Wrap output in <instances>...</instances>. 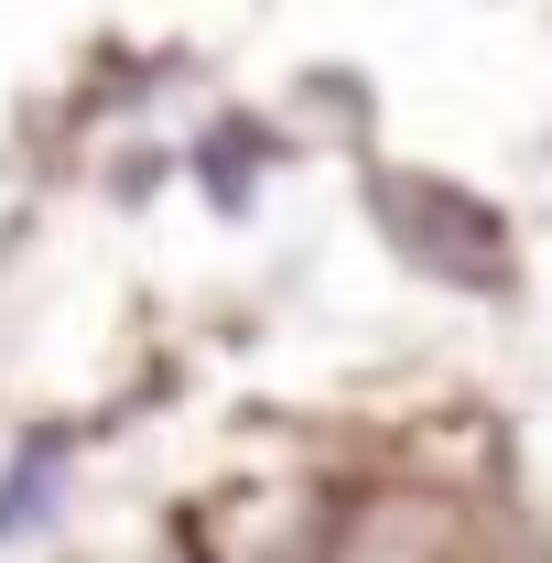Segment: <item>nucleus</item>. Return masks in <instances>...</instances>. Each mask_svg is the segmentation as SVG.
Returning a JSON list of instances; mask_svg holds the SVG:
<instances>
[{
	"label": "nucleus",
	"instance_id": "nucleus-1",
	"mask_svg": "<svg viewBox=\"0 0 552 563\" xmlns=\"http://www.w3.org/2000/svg\"><path fill=\"white\" fill-rule=\"evenodd\" d=\"M368 207H379V239L433 282H466V292H509L520 261H509V217L444 185V174H368Z\"/></svg>",
	"mask_w": 552,
	"mask_h": 563
},
{
	"label": "nucleus",
	"instance_id": "nucleus-2",
	"mask_svg": "<svg viewBox=\"0 0 552 563\" xmlns=\"http://www.w3.org/2000/svg\"><path fill=\"white\" fill-rule=\"evenodd\" d=\"M325 563H477V553H466V520H455L444 498L379 488L368 509H346V520H336Z\"/></svg>",
	"mask_w": 552,
	"mask_h": 563
},
{
	"label": "nucleus",
	"instance_id": "nucleus-3",
	"mask_svg": "<svg viewBox=\"0 0 552 563\" xmlns=\"http://www.w3.org/2000/svg\"><path fill=\"white\" fill-rule=\"evenodd\" d=\"M66 455H76V433H66V422H44V433H33V444L11 455V488H0V531H22V520H44V509H55V466H66Z\"/></svg>",
	"mask_w": 552,
	"mask_h": 563
},
{
	"label": "nucleus",
	"instance_id": "nucleus-4",
	"mask_svg": "<svg viewBox=\"0 0 552 563\" xmlns=\"http://www.w3.org/2000/svg\"><path fill=\"white\" fill-rule=\"evenodd\" d=\"M250 163H261V141H250L239 120H228V141H217V196H228V207L250 196Z\"/></svg>",
	"mask_w": 552,
	"mask_h": 563
}]
</instances>
